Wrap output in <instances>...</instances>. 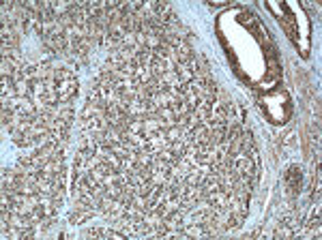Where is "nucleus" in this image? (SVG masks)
Returning a JSON list of instances; mask_svg holds the SVG:
<instances>
[{
  "label": "nucleus",
  "instance_id": "4",
  "mask_svg": "<svg viewBox=\"0 0 322 240\" xmlns=\"http://www.w3.org/2000/svg\"><path fill=\"white\" fill-rule=\"evenodd\" d=\"M167 69H170V62L163 60V58L153 56L151 62H148V71H151V75L157 77V80H161V77H163V73H165Z\"/></svg>",
  "mask_w": 322,
  "mask_h": 240
},
{
  "label": "nucleus",
  "instance_id": "3",
  "mask_svg": "<svg viewBox=\"0 0 322 240\" xmlns=\"http://www.w3.org/2000/svg\"><path fill=\"white\" fill-rule=\"evenodd\" d=\"M99 212H97L95 208H90V210H77V208H73L69 212V217H67V221H69V225H82V223H88L90 219H95Z\"/></svg>",
  "mask_w": 322,
  "mask_h": 240
},
{
  "label": "nucleus",
  "instance_id": "6",
  "mask_svg": "<svg viewBox=\"0 0 322 240\" xmlns=\"http://www.w3.org/2000/svg\"><path fill=\"white\" fill-rule=\"evenodd\" d=\"M58 118L69 120V122H75L77 120V114H75V109L71 107V105H60V109H58Z\"/></svg>",
  "mask_w": 322,
  "mask_h": 240
},
{
  "label": "nucleus",
  "instance_id": "8",
  "mask_svg": "<svg viewBox=\"0 0 322 240\" xmlns=\"http://www.w3.org/2000/svg\"><path fill=\"white\" fill-rule=\"evenodd\" d=\"M129 133L131 135H144L146 133V129H144V120H131L129 122Z\"/></svg>",
  "mask_w": 322,
  "mask_h": 240
},
{
  "label": "nucleus",
  "instance_id": "7",
  "mask_svg": "<svg viewBox=\"0 0 322 240\" xmlns=\"http://www.w3.org/2000/svg\"><path fill=\"white\" fill-rule=\"evenodd\" d=\"M82 238H106V228H84Z\"/></svg>",
  "mask_w": 322,
  "mask_h": 240
},
{
  "label": "nucleus",
  "instance_id": "2",
  "mask_svg": "<svg viewBox=\"0 0 322 240\" xmlns=\"http://www.w3.org/2000/svg\"><path fill=\"white\" fill-rule=\"evenodd\" d=\"M283 183H286V187H288V195H290V199H294L296 193L301 191V183H303V172H301V167H299V165H290L288 172H286V176H283Z\"/></svg>",
  "mask_w": 322,
  "mask_h": 240
},
{
  "label": "nucleus",
  "instance_id": "9",
  "mask_svg": "<svg viewBox=\"0 0 322 240\" xmlns=\"http://www.w3.org/2000/svg\"><path fill=\"white\" fill-rule=\"evenodd\" d=\"M97 77H101V82H112V77H114V69H109L107 64H103V67L99 69V73H97Z\"/></svg>",
  "mask_w": 322,
  "mask_h": 240
},
{
  "label": "nucleus",
  "instance_id": "1",
  "mask_svg": "<svg viewBox=\"0 0 322 240\" xmlns=\"http://www.w3.org/2000/svg\"><path fill=\"white\" fill-rule=\"evenodd\" d=\"M77 90H80V82H77V80H69V82L56 84L58 103H60V105H71V101L77 96Z\"/></svg>",
  "mask_w": 322,
  "mask_h": 240
},
{
  "label": "nucleus",
  "instance_id": "5",
  "mask_svg": "<svg viewBox=\"0 0 322 240\" xmlns=\"http://www.w3.org/2000/svg\"><path fill=\"white\" fill-rule=\"evenodd\" d=\"M69 80H77L75 71L71 67H56L54 69V82L60 84V82H69Z\"/></svg>",
  "mask_w": 322,
  "mask_h": 240
}]
</instances>
